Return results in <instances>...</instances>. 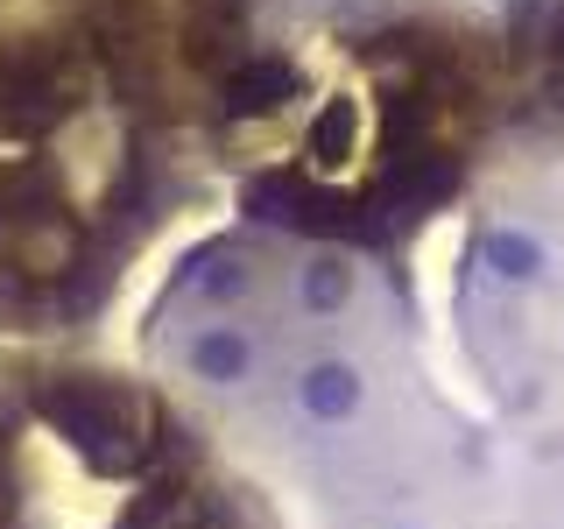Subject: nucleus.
Instances as JSON below:
<instances>
[{
  "instance_id": "obj_8",
  "label": "nucleus",
  "mask_w": 564,
  "mask_h": 529,
  "mask_svg": "<svg viewBox=\"0 0 564 529\" xmlns=\"http://www.w3.org/2000/svg\"><path fill=\"white\" fill-rule=\"evenodd\" d=\"M0 438H8V410H0Z\"/></svg>"
},
{
  "instance_id": "obj_5",
  "label": "nucleus",
  "mask_w": 564,
  "mask_h": 529,
  "mask_svg": "<svg viewBox=\"0 0 564 529\" xmlns=\"http://www.w3.org/2000/svg\"><path fill=\"white\" fill-rule=\"evenodd\" d=\"M282 93H290V71H282V64H261V71H234L226 106H234V114H269Z\"/></svg>"
},
{
  "instance_id": "obj_7",
  "label": "nucleus",
  "mask_w": 564,
  "mask_h": 529,
  "mask_svg": "<svg viewBox=\"0 0 564 529\" xmlns=\"http://www.w3.org/2000/svg\"><path fill=\"white\" fill-rule=\"evenodd\" d=\"M240 360H247V353H240L234 339H212V346H205V367H212V375H226V367H240Z\"/></svg>"
},
{
  "instance_id": "obj_1",
  "label": "nucleus",
  "mask_w": 564,
  "mask_h": 529,
  "mask_svg": "<svg viewBox=\"0 0 564 529\" xmlns=\"http://www.w3.org/2000/svg\"><path fill=\"white\" fill-rule=\"evenodd\" d=\"M43 417L57 423V431L78 445L93 466H128V458H141V423H149V402L128 396V388L113 381H50L43 388Z\"/></svg>"
},
{
  "instance_id": "obj_4",
  "label": "nucleus",
  "mask_w": 564,
  "mask_h": 529,
  "mask_svg": "<svg viewBox=\"0 0 564 529\" xmlns=\"http://www.w3.org/2000/svg\"><path fill=\"white\" fill-rule=\"evenodd\" d=\"M120 529H198V494H191L184 481H163V487H149L128 516H120Z\"/></svg>"
},
{
  "instance_id": "obj_2",
  "label": "nucleus",
  "mask_w": 564,
  "mask_h": 529,
  "mask_svg": "<svg viewBox=\"0 0 564 529\" xmlns=\"http://www.w3.org/2000/svg\"><path fill=\"white\" fill-rule=\"evenodd\" d=\"M85 93V64L57 43H29V50H0V120L22 134H43L78 106Z\"/></svg>"
},
{
  "instance_id": "obj_3",
  "label": "nucleus",
  "mask_w": 564,
  "mask_h": 529,
  "mask_svg": "<svg viewBox=\"0 0 564 529\" xmlns=\"http://www.w3.org/2000/svg\"><path fill=\"white\" fill-rule=\"evenodd\" d=\"M184 57L198 71L247 64V8L240 0H198V8L184 14Z\"/></svg>"
},
{
  "instance_id": "obj_6",
  "label": "nucleus",
  "mask_w": 564,
  "mask_h": 529,
  "mask_svg": "<svg viewBox=\"0 0 564 529\" xmlns=\"http://www.w3.org/2000/svg\"><path fill=\"white\" fill-rule=\"evenodd\" d=\"M346 396H352V388H346L339 367H325V375H317V388H311V402H317V410H346Z\"/></svg>"
}]
</instances>
